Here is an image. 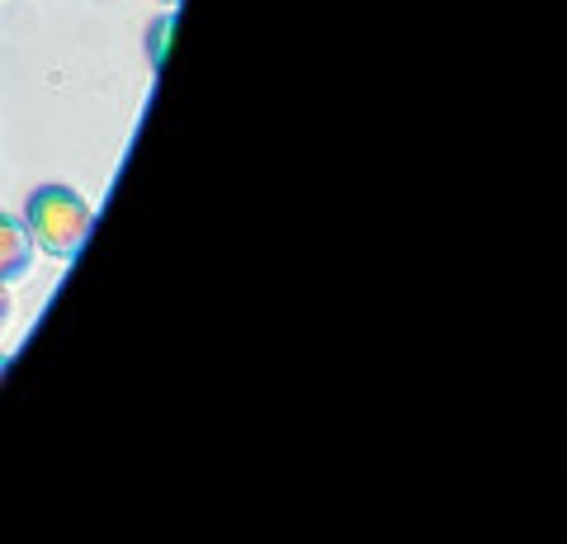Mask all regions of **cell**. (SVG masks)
I'll use <instances>...</instances> for the list:
<instances>
[{
	"label": "cell",
	"mask_w": 567,
	"mask_h": 544,
	"mask_svg": "<svg viewBox=\"0 0 567 544\" xmlns=\"http://www.w3.org/2000/svg\"><path fill=\"white\" fill-rule=\"evenodd\" d=\"M24 227L33 237V247L48 252L52 260H76L95 227V214L71 185H39L24 204Z\"/></svg>",
	"instance_id": "obj_1"
},
{
	"label": "cell",
	"mask_w": 567,
	"mask_h": 544,
	"mask_svg": "<svg viewBox=\"0 0 567 544\" xmlns=\"http://www.w3.org/2000/svg\"><path fill=\"white\" fill-rule=\"evenodd\" d=\"M10 322V285H0V331Z\"/></svg>",
	"instance_id": "obj_4"
},
{
	"label": "cell",
	"mask_w": 567,
	"mask_h": 544,
	"mask_svg": "<svg viewBox=\"0 0 567 544\" xmlns=\"http://www.w3.org/2000/svg\"><path fill=\"white\" fill-rule=\"evenodd\" d=\"M171 14H162V20H156L152 24V62H162V43H166V33H171Z\"/></svg>",
	"instance_id": "obj_3"
},
{
	"label": "cell",
	"mask_w": 567,
	"mask_h": 544,
	"mask_svg": "<svg viewBox=\"0 0 567 544\" xmlns=\"http://www.w3.org/2000/svg\"><path fill=\"white\" fill-rule=\"evenodd\" d=\"M6 365H10V360H6V356H0V374H6Z\"/></svg>",
	"instance_id": "obj_5"
},
{
	"label": "cell",
	"mask_w": 567,
	"mask_h": 544,
	"mask_svg": "<svg viewBox=\"0 0 567 544\" xmlns=\"http://www.w3.org/2000/svg\"><path fill=\"white\" fill-rule=\"evenodd\" d=\"M33 256H39V247H33L24 218H14V214L0 208V285L24 279L33 270Z\"/></svg>",
	"instance_id": "obj_2"
},
{
	"label": "cell",
	"mask_w": 567,
	"mask_h": 544,
	"mask_svg": "<svg viewBox=\"0 0 567 544\" xmlns=\"http://www.w3.org/2000/svg\"><path fill=\"white\" fill-rule=\"evenodd\" d=\"M162 6H181V0H162Z\"/></svg>",
	"instance_id": "obj_6"
}]
</instances>
